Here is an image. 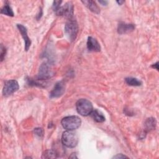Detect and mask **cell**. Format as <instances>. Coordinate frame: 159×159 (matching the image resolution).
Listing matches in <instances>:
<instances>
[{"label":"cell","mask_w":159,"mask_h":159,"mask_svg":"<svg viewBox=\"0 0 159 159\" xmlns=\"http://www.w3.org/2000/svg\"><path fill=\"white\" fill-rule=\"evenodd\" d=\"M17 27L19 29L20 33L21 34V35L24 39V48L25 51H28L29 49L30 45H31V41L27 35V30L25 26H24L22 24H17Z\"/></svg>","instance_id":"obj_9"},{"label":"cell","mask_w":159,"mask_h":159,"mask_svg":"<svg viewBox=\"0 0 159 159\" xmlns=\"http://www.w3.org/2000/svg\"><path fill=\"white\" fill-rule=\"evenodd\" d=\"M76 109L78 114L83 116H87L93 110L92 103L86 99H80L76 103Z\"/></svg>","instance_id":"obj_3"},{"label":"cell","mask_w":159,"mask_h":159,"mask_svg":"<svg viewBox=\"0 0 159 159\" xmlns=\"http://www.w3.org/2000/svg\"><path fill=\"white\" fill-rule=\"evenodd\" d=\"M100 4H101L102 6H106L108 3V2L107 1H98Z\"/></svg>","instance_id":"obj_23"},{"label":"cell","mask_w":159,"mask_h":159,"mask_svg":"<svg viewBox=\"0 0 159 159\" xmlns=\"http://www.w3.org/2000/svg\"><path fill=\"white\" fill-rule=\"evenodd\" d=\"M65 91V83L64 81L57 82L50 93V98H58L61 96Z\"/></svg>","instance_id":"obj_8"},{"label":"cell","mask_w":159,"mask_h":159,"mask_svg":"<svg viewBox=\"0 0 159 159\" xmlns=\"http://www.w3.org/2000/svg\"><path fill=\"white\" fill-rule=\"evenodd\" d=\"M81 120L76 116H66L62 119L61 124L62 127L66 130H74L81 125Z\"/></svg>","instance_id":"obj_1"},{"label":"cell","mask_w":159,"mask_h":159,"mask_svg":"<svg viewBox=\"0 0 159 159\" xmlns=\"http://www.w3.org/2000/svg\"><path fill=\"white\" fill-rule=\"evenodd\" d=\"M6 54V48H5V47L3 46L2 44H1V61L4 60Z\"/></svg>","instance_id":"obj_19"},{"label":"cell","mask_w":159,"mask_h":159,"mask_svg":"<svg viewBox=\"0 0 159 159\" xmlns=\"http://www.w3.org/2000/svg\"><path fill=\"white\" fill-rule=\"evenodd\" d=\"M89 115L92 117V119L97 122L101 123L105 120L104 116L101 112H100L98 109H93Z\"/></svg>","instance_id":"obj_14"},{"label":"cell","mask_w":159,"mask_h":159,"mask_svg":"<svg viewBox=\"0 0 159 159\" xmlns=\"http://www.w3.org/2000/svg\"><path fill=\"white\" fill-rule=\"evenodd\" d=\"M1 13L8 16H11L13 17L14 16V12L12 9V8L11 7V6H9V4H6L1 9Z\"/></svg>","instance_id":"obj_16"},{"label":"cell","mask_w":159,"mask_h":159,"mask_svg":"<svg viewBox=\"0 0 159 159\" xmlns=\"http://www.w3.org/2000/svg\"><path fill=\"white\" fill-rule=\"evenodd\" d=\"M27 84L29 86H38V87H45L44 86V83H40L39 81V80H33L32 78H28L27 79Z\"/></svg>","instance_id":"obj_18"},{"label":"cell","mask_w":159,"mask_h":159,"mask_svg":"<svg viewBox=\"0 0 159 159\" xmlns=\"http://www.w3.org/2000/svg\"><path fill=\"white\" fill-rule=\"evenodd\" d=\"M57 157V153L53 150L49 149L45 150L42 154V158H55Z\"/></svg>","instance_id":"obj_17"},{"label":"cell","mask_w":159,"mask_h":159,"mask_svg":"<svg viewBox=\"0 0 159 159\" xmlns=\"http://www.w3.org/2000/svg\"><path fill=\"white\" fill-rule=\"evenodd\" d=\"M113 158H128V157L127 156H125V155H124L123 154L120 153V154H117Z\"/></svg>","instance_id":"obj_21"},{"label":"cell","mask_w":159,"mask_h":159,"mask_svg":"<svg viewBox=\"0 0 159 159\" xmlns=\"http://www.w3.org/2000/svg\"><path fill=\"white\" fill-rule=\"evenodd\" d=\"M55 14L58 16H65L71 18L73 14V6L71 2H68L63 6H60V7L55 11Z\"/></svg>","instance_id":"obj_7"},{"label":"cell","mask_w":159,"mask_h":159,"mask_svg":"<svg viewBox=\"0 0 159 159\" xmlns=\"http://www.w3.org/2000/svg\"><path fill=\"white\" fill-rule=\"evenodd\" d=\"M116 2H117L119 5H122V4L124 2V1H117Z\"/></svg>","instance_id":"obj_25"},{"label":"cell","mask_w":159,"mask_h":159,"mask_svg":"<svg viewBox=\"0 0 159 159\" xmlns=\"http://www.w3.org/2000/svg\"><path fill=\"white\" fill-rule=\"evenodd\" d=\"M42 9H40L39 11V13L37 15V19H38V20L40 19V17H42Z\"/></svg>","instance_id":"obj_22"},{"label":"cell","mask_w":159,"mask_h":159,"mask_svg":"<svg viewBox=\"0 0 159 159\" xmlns=\"http://www.w3.org/2000/svg\"><path fill=\"white\" fill-rule=\"evenodd\" d=\"M19 86L18 82L15 80H9L6 81L3 89L2 94L4 96H9L19 89Z\"/></svg>","instance_id":"obj_6"},{"label":"cell","mask_w":159,"mask_h":159,"mask_svg":"<svg viewBox=\"0 0 159 159\" xmlns=\"http://www.w3.org/2000/svg\"><path fill=\"white\" fill-rule=\"evenodd\" d=\"M87 48L89 52H98L101 50V46L98 40L93 37H88L87 40Z\"/></svg>","instance_id":"obj_10"},{"label":"cell","mask_w":159,"mask_h":159,"mask_svg":"<svg viewBox=\"0 0 159 159\" xmlns=\"http://www.w3.org/2000/svg\"><path fill=\"white\" fill-rule=\"evenodd\" d=\"M53 75L54 72L50 64L48 63H43L39 68L37 80L40 81L47 80L51 78Z\"/></svg>","instance_id":"obj_5"},{"label":"cell","mask_w":159,"mask_h":159,"mask_svg":"<svg viewBox=\"0 0 159 159\" xmlns=\"http://www.w3.org/2000/svg\"><path fill=\"white\" fill-rule=\"evenodd\" d=\"M61 142L68 148H74L78 144V137L72 130H66L62 134Z\"/></svg>","instance_id":"obj_4"},{"label":"cell","mask_w":159,"mask_h":159,"mask_svg":"<svg viewBox=\"0 0 159 159\" xmlns=\"http://www.w3.org/2000/svg\"><path fill=\"white\" fill-rule=\"evenodd\" d=\"M158 62L157 61L156 63L153 64V65L152 66V68H155L156 70H158Z\"/></svg>","instance_id":"obj_24"},{"label":"cell","mask_w":159,"mask_h":159,"mask_svg":"<svg viewBox=\"0 0 159 159\" xmlns=\"http://www.w3.org/2000/svg\"><path fill=\"white\" fill-rule=\"evenodd\" d=\"M34 132L35 133V134L40 137H42L43 135V129L42 128H40V127H37V128H35L34 129Z\"/></svg>","instance_id":"obj_20"},{"label":"cell","mask_w":159,"mask_h":159,"mask_svg":"<svg viewBox=\"0 0 159 159\" xmlns=\"http://www.w3.org/2000/svg\"><path fill=\"white\" fill-rule=\"evenodd\" d=\"M81 2L93 12L98 14L100 13V9L93 1H81Z\"/></svg>","instance_id":"obj_13"},{"label":"cell","mask_w":159,"mask_h":159,"mask_svg":"<svg viewBox=\"0 0 159 159\" xmlns=\"http://www.w3.org/2000/svg\"><path fill=\"white\" fill-rule=\"evenodd\" d=\"M135 29V26L132 24H127L120 22L117 27V32L119 34H125L132 32Z\"/></svg>","instance_id":"obj_11"},{"label":"cell","mask_w":159,"mask_h":159,"mask_svg":"<svg viewBox=\"0 0 159 159\" xmlns=\"http://www.w3.org/2000/svg\"><path fill=\"white\" fill-rule=\"evenodd\" d=\"M125 83L132 86H139L142 85V82L138 79L133 77H128L125 79Z\"/></svg>","instance_id":"obj_15"},{"label":"cell","mask_w":159,"mask_h":159,"mask_svg":"<svg viewBox=\"0 0 159 159\" xmlns=\"http://www.w3.org/2000/svg\"><path fill=\"white\" fill-rule=\"evenodd\" d=\"M157 124L156 119L153 117H149L146 119L144 123V132L145 133L155 129Z\"/></svg>","instance_id":"obj_12"},{"label":"cell","mask_w":159,"mask_h":159,"mask_svg":"<svg viewBox=\"0 0 159 159\" xmlns=\"http://www.w3.org/2000/svg\"><path fill=\"white\" fill-rule=\"evenodd\" d=\"M65 32L70 41L72 42L76 39L78 32V25L75 19L70 18L66 22L65 25Z\"/></svg>","instance_id":"obj_2"}]
</instances>
